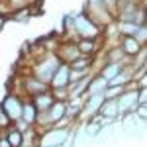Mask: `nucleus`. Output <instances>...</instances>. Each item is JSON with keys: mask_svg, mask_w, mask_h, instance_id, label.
Here are the masks:
<instances>
[{"mask_svg": "<svg viewBox=\"0 0 147 147\" xmlns=\"http://www.w3.org/2000/svg\"><path fill=\"white\" fill-rule=\"evenodd\" d=\"M102 118H110V120H118V100L116 98H104L100 110H98Z\"/></svg>", "mask_w": 147, "mask_h": 147, "instance_id": "nucleus-11", "label": "nucleus"}, {"mask_svg": "<svg viewBox=\"0 0 147 147\" xmlns=\"http://www.w3.org/2000/svg\"><path fill=\"white\" fill-rule=\"evenodd\" d=\"M0 16H4V14H2V12H0Z\"/></svg>", "mask_w": 147, "mask_h": 147, "instance_id": "nucleus-22", "label": "nucleus"}, {"mask_svg": "<svg viewBox=\"0 0 147 147\" xmlns=\"http://www.w3.org/2000/svg\"><path fill=\"white\" fill-rule=\"evenodd\" d=\"M102 34H104V30L92 22L84 10L75 14V37L77 39L79 37H82V39H98V37H102Z\"/></svg>", "mask_w": 147, "mask_h": 147, "instance_id": "nucleus-2", "label": "nucleus"}, {"mask_svg": "<svg viewBox=\"0 0 147 147\" xmlns=\"http://www.w3.org/2000/svg\"><path fill=\"white\" fill-rule=\"evenodd\" d=\"M102 39H104V35L98 37V39H82V37H79V39H75V43H77V49H79L80 55L96 57L102 51V47H100Z\"/></svg>", "mask_w": 147, "mask_h": 147, "instance_id": "nucleus-7", "label": "nucleus"}, {"mask_svg": "<svg viewBox=\"0 0 147 147\" xmlns=\"http://www.w3.org/2000/svg\"><path fill=\"white\" fill-rule=\"evenodd\" d=\"M35 118H37V108L34 106V102L30 98H24V106H22V116L20 120L26 122L28 125H34L35 124Z\"/></svg>", "mask_w": 147, "mask_h": 147, "instance_id": "nucleus-10", "label": "nucleus"}, {"mask_svg": "<svg viewBox=\"0 0 147 147\" xmlns=\"http://www.w3.org/2000/svg\"><path fill=\"white\" fill-rule=\"evenodd\" d=\"M20 80H22V88H24V96H26V98H34V96H37V94L49 90V84L43 82L41 79L34 77L32 73L26 75V77L20 79Z\"/></svg>", "mask_w": 147, "mask_h": 147, "instance_id": "nucleus-5", "label": "nucleus"}, {"mask_svg": "<svg viewBox=\"0 0 147 147\" xmlns=\"http://www.w3.org/2000/svg\"><path fill=\"white\" fill-rule=\"evenodd\" d=\"M114 28H116L118 35H137L141 26L139 24H134V22H118V20H114Z\"/></svg>", "mask_w": 147, "mask_h": 147, "instance_id": "nucleus-12", "label": "nucleus"}, {"mask_svg": "<svg viewBox=\"0 0 147 147\" xmlns=\"http://www.w3.org/2000/svg\"><path fill=\"white\" fill-rule=\"evenodd\" d=\"M69 65L67 63H61L59 67H57V71L53 73V77H51V80H49V88H65V86H69Z\"/></svg>", "mask_w": 147, "mask_h": 147, "instance_id": "nucleus-8", "label": "nucleus"}, {"mask_svg": "<svg viewBox=\"0 0 147 147\" xmlns=\"http://www.w3.org/2000/svg\"><path fill=\"white\" fill-rule=\"evenodd\" d=\"M2 110L6 112V116L10 118V122H18L20 116H22V106H24V98L18 94V92H8L4 96V100L0 102Z\"/></svg>", "mask_w": 147, "mask_h": 147, "instance_id": "nucleus-4", "label": "nucleus"}, {"mask_svg": "<svg viewBox=\"0 0 147 147\" xmlns=\"http://www.w3.org/2000/svg\"><path fill=\"white\" fill-rule=\"evenodd\" d=\"M106 86H108V80L100 73H94L88 80V84H86V94H102Z\"/></svg>", "mask_w": 147, "mask_h": 147, "instance_id": "nucleus-9", "label": "nucleus"}, {"mask_svg": "<svg viewBox=\"0 0 147 147\" xmlns=\"http://www.w3.org/2000/svg\"><path fill=\"white\" fill-rule=\"evenodd\" d=\"M20 147H32V145H20Z\"/></svg>", "mask_w": 147, "mask_h": 147, "instance_id": "nucleus-21", "label": "nucleus"}, {"mask_svg": "<svg viewBox=\"0 0 147 147\" xmlns=\"http://www.w3.org/2000/svg\"><path fill=\"white\" fill-rule=\"evenodd\" d=\"M61 63H63V61L57 57L55 51H41L39 55L35 57V63H32L30 71H32L34 77H37V79H41L43 82L49 84L53 73L57 71V67H59Z\"/></svg>", "mask_w": 147, "mask_h": 147, "instance_id": "nucleus-1", "label": "nucleus"}, {"mask_svg": "<svg viewBox=\"0 0 147 147\" xmlns=\"http://www.w3.org/2000/svg\"><path fill=\"white\" fill-rule=\"evenodd\" d=\"M118 45L122 47V51H124L125 57H129V59H134V57L143 49V43L137 39L136 35H120V39H118Z\"/></svg>", "mask_w": 147, "mask_h": 147, "instance_id": "nucleus-6", "label": "nucleus"}, {"mask_svg": "<svg viewBox=\"0 0 147 147\" xmlns=\"http://www.w3.org/2000/svg\"><path fill=\"white\" fill-rule=\"evenodd\" d=\"M124 67H125L124 63H106V65H102V67L98 69V73H100L106 80H110V79H114V77H118L120 71Z\"/></svg>", "mask_w": 147, "mask_h": 147, "instance_id": "nucleus-15", "label": "nucleus"}, {"mask_svg": "<svg viewBox=\"0 0 147 147\" xmlns=\"http://www.w3.org/2000/svg\"><path fill=\"white\" fill-rule=\"evenodd\" d=\"M34 16V6H28V8H20V10H14L10 12L6 18H10L12 22H18V24H28Z\"/></svg>", "mask_w": 147, "mask_h": 147, "instance_id": "nucleus-13", "label": "nucleus"}, {"mask_svg": "<svg viewBox=\"0 0 147 147\" xmlns=\"http://www.w3.org/2000/svg\"><path fill=\"white\" fill-rule=\"evenodd\" d=\"M4 136H6V139L10 141V145L12 147H20L24 145V131H20L16 125L12 124L8 129H4Z\"/></svg>", "mask_w": 147, "mask_h": 147, "instance_id": "nucleus-17", "label": "nucleus"}, {"mask_svg": "<svg viewBox=\"0 0 147 147\" xmlns=\"http://www.w3.org/2000/svg\"><path fill=\"white\" fill-rule=\"evenodd\" d=\"M61 30H63L61 39H77V37H75V16H73V14H65V16H63V26H61Z\"/></svg>", "mask_w": 147, "mask_h": 147, "instance_id": "nucleus-14", "label": "nucleus"}, {"mask_svg": "<svg viewBox=\"0 0 147 147\" xmlns=\"http://www.w3.org/2000/svg\"><path fill=\"white\" fill-rule=\"evenodd\" d=\"M30 100L34 102V106L37 108V112H43V110H47L51 104H53V96H51V92H41V94H37V96H34V98H30Z\"/></svg>", "mask_w": 147, "mask_h": 147, "instance_id": "nucleus-16", "label": "nucleus"}, {"mask_svg": "<svg viewBox=\"0 0 147 147\" xmlns=\"http://www.w3.org/2000/svg\"><path fill=\"white\" fill-rule=\"evenodd\" d=\"M12 125V122H10V118L6 116V112L2 110V106H0V131H4V129H8Z\"/></svg>", "mask_w": 147, "mask_h": 147, "instance_id": "nucleus-19", "label": "nucleus"}, {"mask_svg": "<svg viewBox=\"0 0 147 147\" xmlns=\"http://www.w3.org/2000/svg\"><path fill=\"white\" fill-rule=\"evenodd\" d=\"M49 92H51L53 100H59V102H67L69 98H71L69 86H65V88H49Z\"/></svg>", "mask_w": 147, "mask_h": 147, "instance_id": "nucleus-18", "label": "nucleus"}, {"mask_svg": "<svg viewBox=\"0 0 147 147\" xmlns=\"http://www.w3.org/2000/svg\"><path fill=\"white\" fill-rule=\"evenodd\" d=\"M6 20H8L6 16H0V32L4 30V26H6Z\"/></svg>", "mask_w": 147, "mask_h": 147, "instance_id": "nucleus-20", "label": "nucleus"}, {"mask_svg": "<svg viewBox=\"0 0 147 147\" xmlns=\"http://www.w3.org/2000/svg\"><path fill=\"white\" fill-rule=\"evenodd\" d=\"M84 12L88 14V18H90L92 22L96 24L98 28H102V30L108 28L110 24H114V16L108 12V8L104 6L102 0H86Z\"/></svg>", "mask_w": 147, "mask_h": 147, "instance_id": "nucleus-3", "label": "nucleus"}]
</instances>
